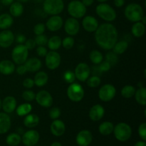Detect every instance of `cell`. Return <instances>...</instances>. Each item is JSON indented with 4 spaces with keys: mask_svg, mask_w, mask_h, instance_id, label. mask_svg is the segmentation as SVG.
<instances>
[{
    "mask_svg": "<svg viewBox=\"0 0 146 146\" xmlns=\"http://www.w3.org/2000/svg\"><path fill=\"white\" fill-rule=\"evenodd\" d=\"M32 108H33L31 104L30 103L27 102L21 104L19 106H17L15 111L19 116L23 117L29 114L31 112V111H32Z\"/></svg>",
    "mask_w": 146,
    "mask_h": 146,
    "instance_id": "obj_33",
    "label": "cell"
},
{
    "mask_svg": "<svg viewBox=\"0 0 146 146\" xmlns=\"http://www.w3.org/2000/svg\"><path fill=\"white\" fill-rule=\"evenodd\" d=\"M135 101L140 105L145 106L146 105V88L144 86L140 87L135 91Z\"/></svg>",
    "mask_w": 146,
    "mask_h": 146,
    "instance_id": "obj_30",
    "label": "cell"
},
{
    "mask_svg": "<svg viewBox=\"0 0 146 146\" xmlns=\"http://www.w3.org/2000/svg\"><path fill=\"white\" fill-rule=\"evenodd\" d=\"M86 8L87 7L79 0H72L67 6V11L71 17L78 19L83 18L86 15Z\"/></svg>",
    "mask_w": 146,
    "mask_h": 146,
    "instance_id": "obj_6",
    "label": "cell"
},
{
    "mask_svg": "<svg viewBox=\"0 0 146 146\" xmlns=\"http://www.w3.org/2000/svg\"><path fill=\"white\" fill-rule=\"evenodd\" d=\"M63 78H64V80L66 82L69 84L74 83L76 80L75 74H74V71H70V70H68V71L64 72Z\"/></svg>",
    "mask_w": 146,
    "mask_h": 146,
    "instance_id": "obj_41",
    "label": "cell"
},
{
    "mask_svg": "<svg viewBox=\"0 0 146 146\" xmlns=\"http://www.w3.org/2000/svg\"><path fill=\"white\" fill-rule=\"evenodd\" d=\"M51 146H62V145L59 142H54Z\"/></svg>",
    "mask_w": 146,
    "mask_h": 146,
    "instance_id": "obj_57",
    "label": "cell"
},
{
    "mask_svg": "<svg viewBox=\"0 0 146 146\" xmlns=\"http://www.w3.org/2000/svg\"><path fill=\"white\" fill-rule=\"evenodd\" d=\"M14 1V0H0V2L2 5L4 6H10L13 2Z\"/></svg>",
    "mask_w": 146,
    "mask_h": 146,
    "instance_id": "obj_55",
    "label": "cell"
},
{
    "mask_svg": "<svg viewBox=\"0 0 146 146\" xmlns=\"http://www.w3.org/2000/svg\"><path fill=\"white\" fill-rule=\"evenodd\" d=\"M63 0H44L43 2V11L48 15H58L64 9Z\"/></svg>",
    "mask_w": 146,
    "mask_h": 146,
    "instance_id": "obj_4",
    "label": "cell"
},
{
    "mask_svg": "<svg viewBox=\"0 0 146 146\" xmlns=\"http://www.w3.org/2000/svg\"><path fill=\"white\" fill-rule=\"evenodd\" d=\"M114 5L118 8H121V7H123L125 4V0H114L113 1Z\"/></svg>",
    "mask_w": 146,
    "mask_h": 146,
    "instance_id": "obj_53",
    "label": "cell"
},
{
    "mask_svg": "<svg viewBox=\"0 0 146 146\" xmlns=\"http://www.w3.org/2000/svg\"><path fill=\"white\" fill-rule=\"evenodd\" d=\"M106 60L110 63L111 66H114L118 63V56L117 54H115L114 52L109 51L106 55Z\"/></svg>",
    "mask_w": 146,
    "mask_h": 146,
    "instance_id": "obj_40",
    "label": "cell"
},
{
    "mask_svg": "<svg viewBox=\"0 0 146 146\" xmlns=\"http://www.w3.org/2000/svg\"><path fill=\"white\" fill-rule=\"evenodd\" d=\"M134 146H146V143L144 141H138Z\"/></svg>",
    "mask_w": 146,
    "mask_h": 146,
    "instance_id": "obj_56",
    "label": "cell"
},
{
    "mask_svg": "<svg viewBox=\"0 0 146 146\" xmlns=\"http://www.w3.org/2000/svg\"><path fill=\"white\" fill-rule=\"evenodd\" d=\"M64 25V20L59 15H54L48 19L45 26L50 31H59Z\"/></svg>",
    "mask_w": 146,
    "mask_h": 146,
    "instance_id": "obj_15",
    "label": "cell"
},
{
    "mask_svg": "<svg viewBox=\"0 0 146 146\" xmlns=\"http://www.w3.org/2000/svg\"><path fill=\"white\" fill-rule=\"evenodd\" d=\"M74 44H75V40L71 36L65 37L61 41V46L66 50H69L72 48L74 47Z\"/></svg>",
    "mask_w": 146,
    "mask_h": 146,
    "instance_id": "obj_39",
    "label": "cell"
},
{
    "mask_svg": "<svg viewBox=\"0 0 146 146\" xmlns=\"http://www.w3.org/2000/svg\"><path fill=\"white\" fill-rule=\"evenodd\" d=\"M145 25L141 21H137L133 24L131 28V33L133 36L136 38H141L145 33Z\"/></svg>",
    "mask_w": 146,
    "mask_h": 146,
    "instance_id": "obj_29",
    "label": "cell"
},
{
    "mask_svg": "<svg viewBox=\"0 0 146 146\" xmlns=\"http://www.w3.org/2000/svg\"><path fill=\"white\" fill-rule=\"evenodd\" d=\"M135 91H136V89L133 86L126 85L122 88L121 91V94L123 98H131L134 96Z\"/></svg>",
    "mask_w": 146,
    "mask_h": 146,
    "instance_id": "obj_37",
    "label": "cell"
},
{
    "mask_svg": "<svg viewBox=\"0 0 146 146\" xmlns=\"http://www.w3.org/2000/svg\"><path fill=\"white\" fill-rule=\"evenodd\" d=\"M64 28L65 32L68 36H74L78 34L80 31V24L78 19L73 17L67 19L64 23Z\"/></svg>",
    "mask_w": 146,
    "mask_h": 146,
    "instance_id": "obj_13",
    "label": "cell"
},
{
    "mask_svg": "<svg viewBox=\"0 0 146 146\" xmlns=\"http://www.w3.org/2000/svg\"><path fill=\"white\" fill-rule=\"evenodd\" d=\"M21 138L19 134L16 133H12L9 135H7L6 138V143L7 145L9 146H17L21 143Z\"/></svg>",
    "mask_w": 146,
    "mask_h": 146,
    "instance_id": "obj_35",
    "label": "cell"
},
{
    "mask_svg": "<svg viewBox=\"0 0 146 146\" xmlns=\"http://www.w3.org/2000/svg\"><path fill=\"white\" fill-rule=\"evenodd\" d=\"M96 13L97 15L107 22H111L115 20L117 14L115 10L110 4L106 3H100L96 7Z\"/></svg>",
    "mask_w": 146,
    "mask_h": 146,
    "instance_id": "obj_3",
    "label": "cell"
},
{
    "mask_svg": "<svg viewBox=\"0 0 146 146\" xmlns=\"http://www.w3.org/2000/svg\"><path fill=\"white\" fill-rule=\"evenodd\" d=\"M81 2L84 4V5L85 7H91L94 2V0H81Z\"/></svg>",
    "mask_w": 146,
    "mask_h": 146,
    "instance_id": "obj_54",
    "label": "cell"
},
{
    "mask_svg": "<svg viewBox=\"0 0 146 146\" xmlns=\"http://www.w3.org/2000/svg\"><path fill=\"white\" fill-rule=\"evenodd\" d=\"M128 46H129V44H128V41H125V40L117 41L116 44L114 45V46L112 48L113 52H114L117 55H121L127 51Z\"/></svg>",
    "mask_w": 146,
    "mask_h": 146,
    "instance_id": "obj_34",
    "label": "cell"
},
{
    "mask_svg": "<svg viewBox=\"0 0 146 146\" xmlns=\"http://www.w3.org/2000/svg\"><path fill=\"white\" fill-rule=\"evenodd\" d=\"M46 30V26L45 24L43 23H38L36 24L34 27V33L36 34V36L40 35V34H43Z\"/></svg>",
    "mask_w": 146,
    "mask_h": 146,
    "instance_id": "obj_45",
    "label": "cell"
},
{
    "mask_svg": "<svg viewBox=\"0 0 146 146\" xmlns=\"http://www.w3.org/2000/svg\"><path fill=\"white\" fill-rule=\"evenodd\" d=\"M48 115L52 120L58 119V118L61 115V110L58 107H53L50 109Z\"/></svg>",
    "mask_w": 146,
    "mask_h": 146,
    "instance_id": "obj_44",
    "label": "cell"
},
{
    "mask_svg": "<svg viewBox=\"0 0 146 146\" xmlns=\"http://www.w3.org/2000/svg\"><path fill=\"white\" fill-rule=\"evenodd\" d=\"M66 94L70 101L78 103L83 100L85 94L84 88L78 83H72L68 86L66 91Z\"/></svg>",
    "mask_w": 146,
    "mask_h": 146,
    "instance_id": "obj_7",
    "label": "cell"
},
{
    "mask_svg": "<svg viewBox=\"0 0 146 146\" xmlns=\"http://www.w3.org/2000/svg\"><path fill=\"white\" fill-rule=\"evenodd\" d=\"M24 44L29 51L34 48L36 47V46L35 41H34V39H32V38H29V39L26 40L25 43Z\"/></svg>",
    "mask_w": 146,
    "mask_h": 146,
    "instance_id": "obj_50",
    "label": "cell"
},
{
    "mask_svg": "<svg viewBox=\"0 0 146 146\" xmlns=\"http://www.w3.org/2000/svg\"><path fill=\"white\" fill-rule=\"evenodd\" d=\"M15 71H17V74H18V75H20V76L24 75V74L27 72V69H26V67H25V66H24V64L18 65V66L15 68Z\"/></svg>",
    "mask_w": 146,
    "mask_h": 146,
    "instance_id": "obj_51",
    "label": "cell"
},
{
    "mask_svg": "<svg viewBox=\"0 0 146 146\" xmlns=\"http://www.w3.org/2000/svg\"><path fill=\"white\" fill-rule=\"evenodd\" d=\"M29 56V50L24 44H17L11 51V58L15 64L19 65L25 63Z\"/></svg>",
    "mask_w": 146,
    "mask_h": 146,
    "instance_id": "obj_8",
    "label": "cell"
},
{
    "mask_svg": "<svg viewBox=\"0 0 146 146\" xmlns=\"http://www.w3.org/2000/svg\"><path fill=\"white\" fill-rule=\"evenodd\" d=\"M15 41V36L11 30H3L0 32V47L4 48H9Z\"/></svg>",
    "mask_w": 146,
    "mask_h": 146,
    "instance_id": "obj_16",
    "label": "cell"
},
{
    "mask_svg": "<svg viewBox=\"0 0 146 146\" xmlns=\"http://www.w3.org/2000/svg\"><path fill=\"white\" fill-rule=\"evenodd\" d=\"M87 86L90 88H96L99 86L101 84V79L98 76H93L88 77L86 80Z\"/></svg>",
    "mask_w": 146,
    "mask_h": 146,
    "instance_id": "obj_38",
    "label": "cell"
},
{
    "mask_svg": "<svg viewBox=\"0 0 146 146\" xmlns=\"http://www.w3.org/2000/svg\"><path fill=\"white\" fill-rule=\"evenodd\" d=\"M61 58L56 51H49L45 56V64L50 70H55L59 67Z\"/></svg>",
    "mask_w": 146,
    "mask_h": 146,
    "instance_id": "obj_10",
    "label": "cell"
},
{
    "mask_svg": "<svg viewBox=\"0 0 146 146\" xmlns=\"http://www.w3.org/2000/svg\"><path fill=\"white\" fill-rule=\"evenodd\" d=\"M29 0H17V1H19L21 3H26V2H28Z\"/></svg>",
    "mask_w": 146,
    "mask_h": 146,
    "instance_id": "obj_58",
    "label": "cell"
},
{
    "mask_svg": "<svg viewBox=\"0 0 146 146\" xmlns=\"http://www.w3.org/2000/svg\"><path fill=\"white\" fill-rule=\"evenodd\" d=\"M116 95V89L115 86L111 84H104L98 91V98L103 102H109L114 98Z\"/></svg>",
    "mask_w": 146,
    "mask_h": 146,
    "instance_id": "obj_9",
    "label": "cell"
},
{
    "mask_svg": "<svg viewBox=\"0 0 146 146\" xmlns=\"http://www.w3.org/2000/svg\"><path fill=\"white\" fill-rule=\"evenodd\" d=\"M114 125L110 121H104L98 126V131L103 135H109L113 131Z\"/></svg>",
    "mask_w": 146,
    "mask_h": 146,
    "instance_id": "obj_32",
    "label": "cell"
},
{
    "mask_svg": "<svg viewBox=\"0 0 146 146\" xmlns=\"http://www.w3.org/2000/svg\"><path fill=\"white\" fill-rule=\"evenodd\" d=\"M34 85L38 87H43L48 83V76L45 71H37L34 78Z\"/></svg>",
    "mask_w": 146,
    "mask_h": 146,
    "instance_id": "obj_26",
    "label": "cell"
},
{
    "mask_svg": "<svg viewBox=\"0 0 146 146\" xmlns=\"http://www.w3.org/2000/svg\"><path fill=\"white\" fill-rule=\"evenodd\" d=\"M1 104H2V101L0 99V111H1Z\"/></svg>",
    "mask_w": 146,
    "mask_h": 146,
    "instance_id": "obj_60",
    "label": "cell"
},
{
    "mask_svg": "<svg viewBox=\"0 0 146 146\" xmlns=\"http://www.w3.org/2000/svg\"><path fill=\"white\" fill-rule=\"evenodd\" d=\"M105 115V108L101 104H96L90 109L88 115L91 121H99Z\"/></svg>",
    "mask_w": 146,
    "mask_h": 146,
    "instance_id": "obj_20",
    "label": "cell"
},
{
    "mask_svg": "<svg viewBox=\"0 0 146 146\" xmlns=\"http://www.w3.org/2000/svg\"><path fill=\"white\" fill-rule=\"evenodd\" d=\"M96 1H98L99 3H105V2H106L108 0H96Z\"/></svg>",
    "mask_w": 146,
    "mask_h": 146,
    "instance_id": "obj_59",
    "label": "cell"
},
{
    "mask_svg": "<svg viewBox=\"0 0 146 146\" xmlns=\"http://www.w3.org/2000/svg\"><path fill=\"white\" fill-rule=\"evenodd\" d=\"M11 121L8 113H0V134H4L9 131Z\"/></svg>",
    "mask_w": 146,
    "mask_h": 146,
    "instance_id": "obj_24",
    "label": "cell"
},
{
    "mask_svg": "<svg viewBox=\"0 0 146 146\" xmlns=\"http://www.w3.org/2000/svg\"><path fill=\"white\" fill-rule=\"evenodd\" d=\"M89 58L93 64L98 65L104 61V56L98 50H93L89 54Z\"/></svg>",
    "mask_w": 146,
    "mask_h": 146,
    "instance_id": "obj_36",
    "label": "cell"
},
{
    "mask_svg": "<svg viewBox=\"0 0 146 146\" xmlns=\"http://www.w3.org/2000/svg\"><path fill=\"white\" fill-rule=\"evenodd\" d=\"M24 64L27 71L31 73H36L37 71L41 69V66H42V63H41V60L36 57L27 58Z\"/></svg>",
    "mask_w": 146,
    "mask_h": 146,
    "instance_id": "obj_21",
    "label": "cell"
},
{
    "mask_svg": "<svg viewBox=\"0 0 146 146\" xmlns=\"http://www.w3.org/2000/svg\"><path fill=\"white\" fill-rule=\"evenodd\" d=\"M23 86L25 88H27V89H30V88H33L34 86V79L31 78H25V79L23 81Z\"/></svg>",
    "mask_w": 146,
    "mask_h": 146,
    "instance_id": "obj_49",
    "label": "cell"
},
{
    "mask_svg": "<svg viewBox=\"0 0 146 146\" xmlns=\"http://www.w3.org/2000/svg\"><path fill=\"white\" fill-rule=\"evenodd\" d=\"M26 40V36L23 34H19L17 37H16V41L19 44H24L25 43Z\"/></svg>",
    "mask_w": 146,
    "mask_h": 146,
    "instance_id": "obj_52",
    "label": "cell"
},
{
    "mask_svg": "<svg viewBox=\"0 0 146 146\" xmlns=\"http://www.w3.org/2000/svg\"><path fill=\"white\" fill-rule=\"evenodd\" d=\"M48 40V37L44 34L36 36V38H34L36 46H44L47 44Z\"/></svg>",
    "mask_w": 146,
    "mask_h": 146,
    "instance_id": "obj_43",
    "label": "cell"
},
{
    "mask_svg": "<svg viewBox=\"0 0 146 146\" xmlns=\"http://www.w3.org/2000/svg\"><path fill=\"white\" fill-rule=\"evenodd\" d=\"M99 24L96 18L91 15L84 16L82 20V27L85 31L89 33H94L98 29Z\"/></svg>",
    "mask_w": 146,
    "mask_h": 146,
    "instance_id": "obj_17",
    "label": "cell"
},
{
    "mask_svg": "<svg viewBox=\"0 0 146 146\" xmlns=\"http://www.w3.org/2000/svg\"><path fill=\"white\" fill-rule=\"evenodd\" d=\"M15 64L10 60L0 61V74L4 76L11 75L15 71Z\"/></svg>",
    "mask_w": 146,
    "mask_h": 146,
    "instance_id": "obj_23",
    "label": "cell"
},
{
    "mask_svg": "<svg viewBox=\"0 0 146 146\" xmlns=\"http://www.w3.org/2000/svg\"><path fill=\"white\" fill-rule=\"evenodd\" d=\"M138 135L143 141H146V123H142L138 127Z\"/></svg>",
    "mask_w": 146,
    "mask_h": 146,
    "instance_id": "obj_46",
    "label": "cell"
},
{
    "mask_svg": "<svg viewBox=\"0 0 146 146\" xmlns=\"http://www.w3.org/2000/svg\"><path fill=\"white\" fill-rule=\"evenodd\" d=\"M93 141V135L91 131L82 130L76 135V141L79 146H88Z\"/></svg>",
    "mask_w": 146,
    "mask_h": 146,
    "instance_id": "obj_18",
    "label": "cell"
},
{
    "mask_svg": "<svg viewBox=\"0 0 146 146\" xmlns=\"http://www.w3.org/2000/svg\"><path fill=\"white\" fill-rule=\"evenodd\" d=\"M94 38L100 48L110 51L118 41V30L111 23H104L98 26L95 31Z\"/></svg>",
    "mask_w": 146,
    "mask_h": 146,
    "instance_id": "obj_1",
    "label": "cell"
},
{
    "mask_svg": "<svg viewBox=\"0 0 146 146\" xmlns=\"http://www.w3.org/2000/svg\"><path fill=\"white\" fill-rule=\"evenodd\" d=\"M124 15L128 21L131 22L141 21L144 16V10L141 5L137 3H131L125 7Z\"/></svg>",
    "mask_w": 146,
    "mask_h": 146,
    "instance_id": "obj_2",
    "label": "cell"
},
{
    "mask_svg": "<svg viewBox=\"0 0 146 146\" xmlns=\"http://www.w3.org/2000/svg\"><path fill=\"white\" fill-rule=\"evenodd\" d=\"M74 74L76 79L81 82H85L90 76L91 68L86 63H79L76 66Z\"/></svg>",
    "mask_w": 146,
    "mask_h": 146,
    "instance_id": "obj_12",
    "label": "cell"
},
{
    "mask_svg": "<svg viewBox=\"0 0 146 146\" xmlns=\"http://www.w3.org/2000/svg\"><path fill=\"white\" fill-rule=\"evenodd\" d=\"M98 69L100 71H102V72H105V71H108L111 68L112 66L110 64V63H108L106 60L105 61H103L101 64H98Z\"/></svg>",
    "mask_w": 146,
    "mask_h": 146,
    "instance_id": "obj_47",
    "label": "cell"
},
{
    "mask_svg": "<svg viewBox=\"0 0 146 146\" xmlns=\"http://www.w3.org/2000/svg\"><path fill=\"white\" fill-rule=\"evenodd\" d=\"M14 23V18L10 14L4 13L0 15V29H9Z\"/></svg>",
    "mask_w": 146,
    "mask_h": 146,
    "instance_id": "obj_25",
    "label": "cell"
},
{
    "mask_svg": "<svg viewBox=\"0 0 146 146\" xmlns=\"http://www.w3.org/2000/svg\"><path fill=\"white\" fill-rule=\"evenodd\" d=\"M51 133L56 137L61 136L66 131L65 123L59 119L54 120L50 126Z\"/></svg>",
    "mask_w": 146,
    "mask_h": 146,
    "instance_id": "obj_22",
    "label": "cell"
},
{
    "mask_svg": "<svg viewBox=\"0 0 146 146\" xmlns=\"http://www.w3.org/2000/svg\"><path fill=\"white\" fill-rule=\"evenodd\" d=\"M17 106V102L16 98L12 96H8L3 99L1 104V109H3L6 113H11L15 111Z\"/></svg>",
    "mask_w": 146,
    "mask_h": 146,
    "instance_id": "obj_19",
    "label": "cell"
},
{
    "mask_svg": "<svg viewBox=\"0 0 146 146\" xmlns=\"http://www.w3.org/2000/svg\"><path fill=\"white\" fill-rule=\"evenodd\" d=\"M36 52L38 56L45 57L48 53V50L44 46H38V47L36 49Z\"/></svg>",
    "mask_w": 146,
    "mask_h": 146,
    "instance_id": "obj_48",
    "label": "cell"
},
{
    "mask_svg": "<svg viewBox=\"0 0 146 146\" xmlns=\"http://www.w3.org/2000/svg\"><path fill=\"white\" fill-rule=\"evenodd\" d=\"M115 138L120 142H125L131 138L132 135V128L126 123L121 122L117 124L113 128Z\"/></svg>",
    "mask_w": 146,
    "mask_h": 146,
    "instance_id": "obj_5",
    "label": "cell"
},
{
    "mask_svg": "<svg viewBox=\"0 0 146 146\" xmlns=\"http://www.w3.org/2000/svg\"><path fill=\"white\" fill-rule=\"evenodd\" d=\"M61 41L62 39L59 36H53L51 38H48L46 45L51 51H56L61 48Z\"/></svg>",
    "mask_w": 146,
    "mask_h": 146,
    "instance_id": "obj_31",
    "label": "cell"
},
{
    "mask_svg": "<svg viewBox=\"0 0 146 146\" xmlns=\"http://www.w3.org/2000/svg\"><path fill=\"white\" fill-rule=\"evenodd\" d=\"M39 123V117L37 115L30 113L24 116V125L29 128H35Z\"/></svg>",
    "mask_w": 146,
    "mask_h": 146,
    "instance_id": "obj_27",
    "label": "cell"
},
{
    "mask_svg": "<svg viewBox=\"0 0 146 146\" xmlns=\"http://www.w3.org/2000/svg\"><path fill=\"white\" fill-rule=\"evenodd\" d=\"M24 6L19 1H14L9 6V14L13 17H19L24 12Z\"/></svg>",
    "mask_w": 146,
    "mask_h": 146,
    "instance_id": "obj_28",
    "label": "cell"
},
{
    "mask_svg": "<svg viewBox=\"0 0 146 146\" xmlns=\"http://www.w3.org/2000/svg\"><path fill=\"white\" fill-rule=\"evenodd\" d=\"M22 98L27 102H31V101L35 100L36 94H34V91L31 90H26L22 93Z\"/></svg>",
    "mask_w": 146,
    "mask_h": 146,
    "instance_id": "obj_42",
    "label": "cell"
},
{
    "mask_svg": "<svg viewBox=\"0 0 146 146\" xmlns=\"http://www.w3.org/2000/svg\"><path fill=\"white\" fill-rule=\"evenodd\" d=\"M39 133L36 130H29L23 134L21 141L26 146H34L39 141Z\"/></svg>",
    "mask_w": 146,
    "mask_h": 146,
    "instance_id": "obj_14",
    "label": "cell"
},
{
    "mask_svg": "<svg viewBox=\"0 0 146 146\" xmlns=\"http://www.w3.org/2000/svg\"><path fill=\"white\" fill-rule=\"evenodd\" d=\"M35 100L40 106L46 108L51 107L54 102V98L51 94L46 90H41L38 91L36 94Z\"/></svg>",
    "mask_w": 146,
    "mask_h": 146,
    "instance_id": "obj_11",
    "label": "cell"
}]
</instances>
